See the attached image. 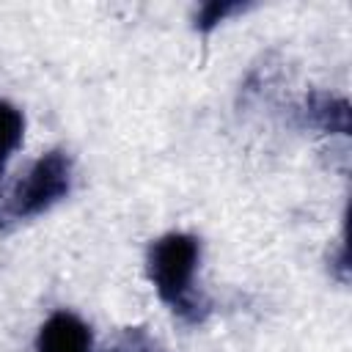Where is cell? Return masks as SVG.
Here are the masks:
<instances>
[{"instance_id":"cell-1","label":"cell","mask_w":352,"mask_h":352,"mask_svg":"<svg viewBox=\"0 0 352 352\" xmlns=\"http://www.w3.org/2000/svg\"><path fill=\"white\" fill-rule=\"evenodd\" d=\"M201 242L192 234L170 231L151 242L146 267L160 300L184 322L195 324L209 314V302L195 289Z\"/></svg>"},{"instance_id":"cell-2","label":"cell","mask_w":352,"mask_h":352,"mask_svg":"<svg viewBox=\"0 0 352 352\" xmlns=\"http://www.w3.org/2000/svg\"><path fill=\"white\" fill-rule=\"evenodd\" d=\"M69 190H72V160L63 151H47L14 184V192L8 198V212L16 220L36 217L52 209L60 198H66Z\"/></svg>"},{"instance_id":"cell-3","label":"cell","mask_w":352,"mask_h":352,"mask_svg":"<svg viewBox=\"0 0 352 352\" xmlns=\"http://www.w3.org/2000/svg\"><path fill=\"white\" fill-rule=\"evenodd\" d=\"M91 327L72 311H55L36 336V352H91Z\"/></svg>"},{"instance_id":"cell-4","label":"cell","mask_w":352,"mask_h":352,"mask_svg":"<svg viewBox=\"0 0 352 352\" xmlns=\"http://www.w3.org/2000/svg\"><path fill=\"white\" fill-rule=\"evenodd\" d=\"M302 118H305V124H311L322 132L346 135L349 132V102L341 96L324 94V91H314L305 96Z\"/></svg>"},{"instance_id":"cell-5","label":"cell","mask_w":352,"mask_h":352,"mask_svg":"<svg viewBox=\"0 0 352 352\" xmlns=\"http://www.w3.org/2000/svg\"><path fill=\"white\" fill-rule=\"evenodd\" d=\"M22 135H25L22 113L11 102L0 99V160H6L22 143Z\"/></svg>"},{"instance_id":"cell-6","label":"cell","mask_w":352,"mask_h":352,"mask_svg":"<svg viewBox=\"0 0 352 352\" xmlns=\"http://www.w3.org/2000/svg\"><path fill=\"white\" fill-rule=\"evenodd\" d=\"M242 8H245V3H239V0H209V3H204L201 11L195 14V28L206 33V30L217 28L220 22H226L231 14H236V11H242Z\"/></svg>"},{"instance_id":"cell-7","label":"cell","mask_w":352,"mask_h":352,"mask_svg":"<svg viewBox=\"0 0 352 352\" xmlns=\"http://www.w3.org/2000/svg\"><path fill=\"white\" fill-rule=\"evenodd\" d=\"M0 173H3V160H0Z\"/></svg>"}]
</instances>
